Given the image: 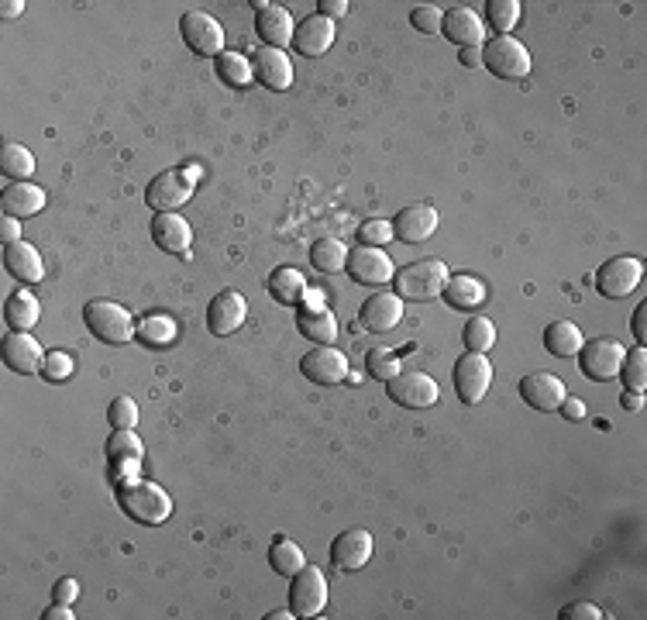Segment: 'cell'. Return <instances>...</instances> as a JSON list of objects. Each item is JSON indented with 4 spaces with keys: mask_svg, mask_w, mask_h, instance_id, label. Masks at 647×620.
<instances>
[{
    "mask_svg": "<svg viewBox=\"0 0 647 620\" xmlns=\"http://www.w3.org/2000/svg\"><path fill=\"white\" fill-rule=\"evenodd\" d=\"M118 503L131 521H138L145 527L166 524L169 514H173V500H169V493L155 483H145V479H128V483H121Z\"/></svg>",
    "mask_w": 647,
    "mask_h": 620,
    "instance_id": "6da1fadb",
    "label": "cell"
},
{
    "mask_svg": "<svg viewBox=\"0 0 647 620\" xmlns=\"http://www.w3.org/2000/svg\"><path fill=\"white\" fill-rule=\"evenodd\" d=\"M448 266L441 259H420L403 266L400 273L393 276L396 283V297L407 300V304H427V300L441 297L444 283H448Z\"/></svg>",
    "mask_w": 647,
    "mask_h": 620,
    "instance_id": "7a4b0ae2",
    "label": "cell"
},
{
    "mask_svg": "<svg viewBox=\"0 0 647 620\" xmlns=\"http://www.w3.org/2000/svg\"><path fill=\"white\" fill-rule=\"evenodd\" d=\"M83 321H87L90 335L107 341V345H128L135 338V317L114 300H90L83 307Z\"/></svg>",
    "mask_w": 647,
    "mask_h": 620,
    "instance_id": "3957f363",
    "label": "cell"
},
{
    "mask_svg": "<svg viewBox=\"0 0 647 620\" xmlns=\"http://www.w3.org/2000/svg\"><path fill=\"white\" fill-rule=\"evenodd\" d=\"M482 66L500 80H524L530 73V52L513 35H496L482 42Z\"/></svg>",
    "mask_w": 647,
    "mask_h": 620,
    "instance_id": "277c9868",
    "label": "cell"
},
{
    "mask_svg": "<svg viewBox=\"0 0 647 620\" xmlns=\"http://www.w3.org/2000/svg\"><path fill=\"white\" fill-rule=\"evenodd\" d=\"M644 276V262L634 259V255H613L599 266V273L592 276V283L599 286V293L610 300H623L627 293H634L641 286Z\"/></svg>",
    "mask_w": 647,
    "mask_h": 620,
    "instance_id": "5b68a950",
    "label": "cell"
},
{
    "mask_svg": "<svg viewBox=\"0 0 647 620\" xmlns=\"http://www.w3.org/2000/svg\"><path fill=\"white\" fill-rule=\"evenodd\" d=\"M451 383H455L458 400L472 407V403H479L489 393V386H493V362H489L482 352L462 355V359L455 362V369H451Z\"/></svg>",
    "mask_w": 647,
    "mask_h": 620,
    "instance_id": "8992f818",
    "label": "cell"
},
{
    "mask_svg": "<svg viewBox=\"0 0 647 620\" xmlns=\"http://www.w3.org/2000/svg\"><path fill=\"white\" fill-rule=\"evenodd\" d=\"M386 393H389V400L400 403V407H407V410H427L441 397L438 383H434L427 372H417V369H410V372L400 369L393 379H386Z\"/></svg>",
    "mask_w": 647,
    "mask_h": 620,
    "instance_id": "52a82bcc",
    "label": "cell"
},
{
    "mask_svg": "<svg viewBox=\"0 0 647 620\" xmlns=\"http://www.w3.org/2000/svg\"><path fill=\"white\" fill-rule=\"evenodd\" d=\"M623 355H627V348L617 338H592L579 348V366L592 383H610L620 376Z\"/></svg>",
    "mask_w": 647,
    "mask_h": 620,
    "instance_id": "ba28073f",
    "label": "cell"
},
{
    "mask_svg": "<svg viewBox=\"0 0 647 620\" xmlns=\"http://www.w3.org/2000/svg\"><path fill=\"white\" fill-rule=\"evenodd\" d=\"M179 31H183V42L190 45L197 56H204V59L224 56V28L214 14L186 11L183 18H179Z\"/></svg>",
    "mask_w": 647,
    "mask_h": 620,
    "instance_id": "9c48e42d",
    "label": "cell"
},
{
    "mask_svg": "<svg viewBox=\"0 0 647 620\" xmlns=\"http://www.w3.org/2000/svg\"><path fill=\"white\" fill-rule=\"evenodd\" d=\"M190 197H193V176L186 173V169H166V173L155 176L145 190V204L152 207L155 214L179 211Z\"/></svg>",
    "mask_w": 647,
    "mask_h": 620,
    "instance_id": "30bf717a",
    "label": "cell"
},
{
    "mask_svg": "<svg viewBox=\"0 0 647 620\" xmlns=\"http://www.w3.org/2000/svg\"><path fill=\"white\" fill-rule=\"evenodd\" d=\"M327 607V579L317 565H303L290 586V610L296 617H317Z\"/></svg>",
    "mask_w": 647,
    "mask_h": 620,
    "instance_id": "8fae6325",
    "label": "cell"
},
{
    "mask_svg": "<svg viewBox=\"0 0 647 620\" xmlns=\"http://www.w3.org/2000/svg\"><path fill=\"white\" fill-rule=\"evenodd\" d=\"M348 273H352L355 283L383 290L386 283H393L396 269H393V259H389L383 248L358 245V248H352V252H348Z\"/></svg>",
    "mask_w": 647,
    "mask_h": 620,
    "instance_id": "7c38bea8",
    "label": "cell"
},
{
    "mask_svg": "<svg viewBox=\"0 0 647 620\" xmlns=\"http://www.w3.org/2000/svg\"><path fill=\"white\" fill-rule=\"evenodd\" d=\"M142 438L135 434V428H121L111 434L107 441V462H111V476H114V486L128 483V479L138 476V465H142Z\"/></svg>",
    "mask_w": 647,
    "mask_h": 620,
    "instance_id": "4fadbf2b",
    "label": "cell"
},
{
    "mask_svg": "<svg viewBox=\"0 0 647 620\" xmlns=\"http://www.w3.org/2000/svg\"><path fill=\"white\" fill-rule=\"evenodd\" d=\"M300 372L317 386H338L348 379V359L334 345H314L300 359Z\"/></svg>",
    "mask_w": 647,
    "mask_h": 620,
    "instance_id": "5bb4252c",
    "label": "cell"
},
{
    "mask_svg": "<svg viewBox=\"0 0 647 620\" xmlns=\"http://www.w3.org/2000/svg\"><path fill=\"white\" fill-rule=\"evenodd\" d=\"M434 231H438V211H434L431 204H424V200L403 207V211L396 214V221H393V238H400L403 245L427 242Z\"/></svg>",
    "mask_w": 647,
    "mask_h": 620,
    "instance_id": "9a60e30c",
    "label": "cell"
},
{
    "mask_svg": "<svg viewBox=\"0 0 647 620\" xmlns=\"http://www.w3.org/2000/svg\"><path fill=\"white\" fill-rule=\"evenodd\" d=\"M520 397L524 403H530L534 410H541V414H551V410L561 407V400L568 397L565 383L555 376V372H527L524 379H520Z\"/></svg>",
    "mask_w": 647,
    "mask_h": 620,
    "instance_id": "2e32d148",
    "label": "cell"
},
{
    "mask_svg": "<svg viewBox=\"0 0 647 620\" xmlns=\"http://www.w3.org/2000/svg\"><path fill=\"white\" fill-rule=\"evenodd\" d=\"M248 304L238 290H221L207 307V328L214 331V338H228L245 324Z\"/></svg>",
    "mask_w": 647,
    "mask_h": 620,
    "instance_id": "e0dca14e",
    "label": "cell"
},
{
    "mask_svg": "<svg viewBox=\"0 0 647 620\" xmlns=\"http://www.w3.org/2000/svg\"><path fill=\"white\" fill-rule=\"evenodd\" d=\"M441 35L448 42H455L458 49H472V45L486 42V25H482V18L472 7H451V11H444Z\"/></svg>",
    "mask_w": 647,
    "mask_h": 620,
    "instance_id": "ac0fdd59",
    "label": "cell"
},
{
    "mask_svg": "<svg viewBox=\"0 0 647 620\" xmlns=\"http://www.w3.org/2000/svg\"><path fill=\"white\" fill-rule=\"evenodd\" d=\"M331 45H334V21L321 18V14L303 18L293 31V49L300 52L303 59H321Z\"/></svg>",
    "mask_w": 647,
    "mask_h": 620,
    "instance_id": "d6986e66",
    "label": "cell"
},
{
    "mask_svg": "<svg viewBox=\"0 0 647 620\" xmlns=\"http://www.w3.org/2000/svg\"><path fill=\"white\" fill-rule=\"evenodd\" d=\"M252 69H255V80L262 83L265 90H290L293 87V62L286 56L283 49H259L252 59Z\"/></svg>",
    "mask_w": 647,
    "mask_h": 620,
    "instance_id": "ffe728a7",
    "label": "cell"
},
{
    "mask_svg": "<svg viewBox=\"0 0 647 620\" xmlns=\"http://www.w3.org/2000/svg\"><path fill=\"white\" fill-rule=\"evenodd\" d=\"M372 558V534L365 527H352V531H341L331 545V562L345 572L362 569Z\"/></svg>",
    "mask_w": 647,
    "mask_h": 620,
    "instance_id": "44dd1931",
    "label": "cell"
},
{
    "mask_svg": "<svg viewBox=\"0 0 647 620\" xmlns=\"http://www.w3.org/2000/svg\"><path fill=\"white\" fill-rule=\"evenodd\" d=\"M362 328H369V331H376V335H386V331H393L396 324L403 321V300L396 297V293H386V290H379V293H372L369 300L362 304Z\"/></svg>",
    "mask_w": 647,
    "mask_h": 620,
    "instance_id": "7402d4cb",
    "label": "cell"
},
{
    "mask_svg": "<svg viewBox=\"0 0 647 620\" xmlns=\"http://www.w3.org/2000/svg\"><path fill=\"white\" fill-rule=\"evenodd\" d=\"M152 242L169 255H190L193 245V228L186 224V217H179L176 211L169 214H155L152 221Z\"/></svg>",
    "mask_w": 647,
    "mask_h": 620,
    "instance_id": "603a6c76",
    "label": "cell"
},
{
    "mask_svg": "<svg viewBox=\"0 0 647 620\" xmlns=\"http://www.w3.org/2000/svg\"><path fill=\"white\" fill-rule=\"evenodd\" d=\"M4 362L21 376H35L45 366L42 345L28 335V331H14L11 338H4Z\"/></svg>",
    "mask_w": 647,
    "mask_h": 620,
    "instance_id": "cb8c5ba5",
    "label": "cell"
},
{
    "mask_svg": "<svg viewBox=\"0 0 647 620\" xmlns=\"http://www.w3.org/2000/svg\"><path fill=\"white\" fill-rule=\"evenodd\" d=\"M255 31H259V38L269 49H283L286 45H293V14L286 11V7L279 4H269L265 11H259V18H255Z\"/></svg>",
    "mask_w": 647,
    "mask_h": 620,
    "instance_id": "d4e9b609",
    "label": "cell"
},
{
    "mask_svg": "<svg viewBox=\"0 0 647 620\" xmlns=\"http://www.w3.org/2000/svg\"><path fill=\"white\" fill-rule=\"evenodd\" d=\"M4 266L18 283H42L45 279V262L35 245L28 242H11L4 245Z\"/></svg>",
    "mask_w": 647,
    "mask_h": 620,
    "instance_id": "484cf974",
    "label": "cell"
},
{
    "mask_svg": "<svg viewBox=\"0 0 647 620\" xmlns=\"http://www.w3.org/2000/svg\"><path fill=\"white\" fill-rule=\"evenodd\" d=\"M0 207H4V214L7 217H31V214H38L45 207V190L42 186H35V183H11L4 190V197H0Z\"/></svg>",
    "mask_w": 647,
    "mask_h": 620,
    "instance_id": "4316f807",
    "label": "cell"
},
{
    "mask_svg": "<svg viewBox=\"0 0 647 620\" xmlns=\"http://www.w3.org/2000/svg\"><path fill=\"white\" fill-rule=\"evenodd\" d=\"M296 328L303 338H310L314 345H331L338 338V317L327 307H300L296 314Z\"/></svg>",
    "mask_w": 647,
    "mask_h": 620,
    "instance_id": "83f0119b",
    "label": "cell"
},
{
    "mask_svg": "<svg viewBox=\"0 0 647 620\" xmlns=\"http://www.w3.org/2000/svg\"><path fill=\"white\" fill-rule=\"evenodd\" d=\"M582 345H586V338H582L579 324L551 321L548 328H544V348H548L551 355H558V359H575Z\"/></svg>",
    "mask_w": 647,
    "mask_h": 620,
    "instance_id": "f1b7e54d",
    "label": "cell"
},
{
    "mask_svg": "<svg viewBox=\"0 0 647 620\" xmlns=\"http://www.w3.org/2000/svg\"><path fill=\"white\" fill-rule=\"evenodd\" d=\"M269 293H272V300H276V304L300 310L303 297H307V279L296 273V269L283 266V269H276V273L269 276Z\"/></svg>",
    "mask_w": 647,
    "mask_h": 620,
    "instance_id": "f546056e",
    "label": "cell"
},
{
    "mask_svg": "<svg viewBox=\"0 0 647 620\" xmlns=\"http://www.w3.org/2000/svg\"><path fill=\"white\" fill-rule=\"evenodd\" d=\"M441 297L448 300V307H455V310H472L486 300V283H479L475 276H448Z\"/></svg>",
    "mask_w": 647,
    "mask_h": 620,
    "instance_id": "4dcf8cb0",
    "label": "cell"
},
{
    "mask_svg": "<svg viewBox=\"0 0 647 620\" xmlns=\"http://www.w3.org/2000/svg\"><path fill=\"white\" fill-rule=\"evenodd\" d=\"M310 262H314L317 273L324 276H334V273H345L348 269V245L341 242V238L327 235L321 242H314L310 248Z\"/></svg>",
    "mask_w": 647,
    "mask_h": 620,
    "instance_id": "1f68e13d",
    "label": "cell"
},
{
    "mask_svg": "<svg viewBox=\"0 0 647 620\" xmlns=\"http://www.w3.org/2000/svg\"><path fill=\"white\" fill-rule=\"evenodd\" d=\"M4 317H7V324H11L14 331H31L38 324V300H35V293L31 290H18V293H11V300H7V307H4Z\"/></svg>",
    "mask_w": 647,
    "mask_h": 620,
    "instance_id": "d6a6232c",
    "label": "cell"
},
{
    "mask_svg": "<svg viewBox=\"0 0 647 620\" xmlns=\"http://www.w3.org/2000/svg\"><path fill=\"white\" fill-rule=\"evenodd\" d=\"M0 173L14 183H25L31 173H35V155H31L21 142H7L0 149Z\"/></svg>",
    "mask_w": 647,
    "mask_h": 620,
    "instance_id": "836d02e7",
    "label": "cell"
},
{
    "mask_svg": "<svg viewBox=\"0 0 647 620\" xmlns=\"http://www.w3.org/2000/svg\"><path fill=\"white\" fill-rule=\"evenodd\" d=\"M269 562H272V569L279 572V576H286V579H293L296 572L307 565V558H303V548L296 545V541L290 538H276L272 541V548H269Z\"/></svg>",
    "mask_w": 647,
    "mask_h": 620,
    "instance_id": "e575fe53",
    "label": "cell"
},
{
    "mask_svg": "<svg viewBox=\"0 0 647 620\" xmlns=\"http://www.w3.org/2000/svg\"><path fill=\"white\" fill-rule=\"evenodd\" d=\"M255 69L248 59H241L238 52H224V56H217V80L224 83V87L231 90H245L248 83H252Z\"/></svg>",
    "mask_w": 647,
    "mask_h": 620,
    "instance_id": "d590c367",
    "label": "cell"
},
{
    "mask_svg": "<svg viewBox=\"0 0 647 620\" xmlns=\"http://www.w3.org/2000/svg\"><path fill=\"white\" fill-rule=\"evenodd\" d=\"M620 376H623V390L644 393V386H647V352H644V345L630 348V352L623 355Z\"/></svg>",
    "mask_w": 647,
    "mask_h": 620,
    "instance_id": "8d00e7d4",
    "label": "cell"
},
{
    "mask_svg": "<svg viewBox=\"0 0 647 620\" xmlns=\"http://www.w3.org/2000/svg\"><path fill=\"white\" fill-rule=\"evenodd\" d=\"M462 341H465V348H469V352H489V348H493V341H496V324L489 321V317L475 314V317L465 321Z\"/></svg>",
    "mask_w": 647,
    "mask_h": 620,
    "instance_id": "74e56055",
    "label": "cell"
},
{
    "mask_svg": "<svg viewBox=\"0 0 647 620\" xmlns=\"http://www.w3.org/2000/svg\"><path fill=\"white\" fill-rule=\"evenodd\" d=\"M486 14H489V28L496 35H510L520 21V0H489Z\"/></svg>",
    "mask_w": 647,
    "mask_h": 620,
    "instance_id": "f35d334b",
    "label": "cell"
},
{
    "mask_svg": "<svg viewBox=\"0 0 647 620\" xmlns=\"http://www.w3.org/2000/svg\"><path fill=\"white\" fill-rule=\"evenodd\" d=\"M138 338L145 341V345L159 348V345H173L176 338V324L169 321V317H145L142 328H138Z\"/></svg>",
    "mask_w": 647,
    "mask_h": 620,
    "instance_id": "ab89813d",
    "label": "cell"
},
{
    "mask_svg": "<svg viewBox=\"0 0 647 620\" xmlns=\"http://www.w3.org/2000/svg\"><path fill=\"white\" fill-rule=\"evenodd\" d=\"M365 366H369V376L393 379L396 372H400V359H396V352H389V348H372V352L365 355Z\"/></svg>",
    "mask_w": 647,
    "mask_h": 620,
    "instance_id": "60d3db41",
    "label": "cell"
},
{
    "mask_svg": "<svg viewBox=\"0 0 647 620\" xmlns=\"http://www.w3.org/2000/svg\"><path fill=\"white\" fill-rule=\"evenodd\" d=\"M107 421H111L114 431L135 428V424H138V403L131 397H114L111 407H107Z\"/></svg>",
    "mask_w": 647,
    "mask_h": 620,
    "instance_id": "b9f144b4",
    "label": "cell"
},
{
    "mask_svg": "<svg viewBox=\"0 0 647 620\" xmlns=\"http://www.w3.org/2000/svg\"><path fill=\"white\" fill-rule=\"evenodd\" d=\"M441 21H444L441 7H413V14H410V25L417 31H424V35H438Z\"/></svg>",
    "mask_w": 647,
    "mask_h": 620,
    "instance_id": "7bdbcfd3",
    "label": "cell"
},
{
    "mask_svg": "<svg viewBox=\"0 0 647 620\" xmlns=\"http://www.w3.org/2000/svg\"><path fill=\"white\" fill-rule=\"evenodd\" d=\"M358 238H362V245L383 248L386 238H393V224H386V221H379V217H372V221H365L362 228H358Z\"/></svg>",
    "mask_w": 647,
    "mask_h": 620,
    "instance_id": "ee69618b",
    "label": "cell"
},
{
    "mask_svg": "<svg viewBox=\"0 0 647 620\" xmlns=\"http://www.w3.org/2000/svg\"><path fill=\"white\" fill-rule=\"evenodd\" d=\"M42 372L49 379H56V383H62V379H69V372H73V359H69L66 352H49V359H45Z\"/></svg>",
    "mask_w": 647,
    "mask_h": 620,
    "instance_id": "f6af8a7d",
    "label": "cell"
},
{
    "mask_svg": "<svg viewBox=\"0 0 647 620\" xmlns=\"http://www.w3.org/2000/svg\"><path fill=\"white\" fill-rule=\"evenodd\" d=\"M558 617L561 620H599V617H603V610H599L596 603H568Z\"/></svg>",
    "mask_w": 647,
    "mask_h": 620,
    "instance_id": "bcb514c9",
    "label": "cell"
},
{
    "mask_svg": "<svg viewBox=\"0 0 647 620\" xmlns=\"http://www.w3.org/2000/svg\"><path fill=\"white\" fill-rule=\"evenodd\" d=\"M80 596V583L76 579H59L56 583V603H73Z\"/></svg>",
    "mask_w": 647,
    "mask_h": 620,
    "instance_id": "7dc6e473",
    "label": "cell"
},
{
    "mask_svg": "<svg viewBox=\"0 0 647 620\" xmlns=\"http://www.w3.org/2000/svg\"><path fill=\"white\" fill-rule=\"evenodd\" d=\"M0 235H4V245L21 242V221H18V217L4 214V221H0Z\"/></svg>",
    "mask_w": 647,
    "mask_h": 620,
    "instance_id": "c3c4849f",
    "label": "cell"
},
{
    "mask_svg": "<svg viewBox=\"0 0 647 620\" xmlns=\"http://www.w3.org/2000/svg\"><path fill=\"white\" fill-rule=\"evenodd\" d=\"M558 410L565 414V421H582V417H586V403H582V400H572V397L561 400Z\"/></svg>",
    "mask_w": 647,
    "mask_h": 620,
    "instance_id": "681fc988",
    "label": "cell"
},
{
    "mask_svg": "<svg viewBox=\"0 0 647 620\" xmlns=\"http://www.w3.org/2000/svg\"><path fill=\"white\" fill-rule=\"evenodd\" d=\"M317 7H321V11H317V14H321V18L334 21V18H341V14L348 11V0H321V4H317Z\"/></svg>",
    "mask_w": 647,
    "mask_h": 620,
    "instance_id": "f907efd6",
    "label": "cell"
},
{
    "mask_svg": "<svg viewBox=\"0 0 647 620\" xmlns=\"http://www.w3.org/2000/svg\"><path fill=\"white\" fill-rule=\"evenodd\" d=\"M634 338L641 341V345L647 341V304H641L634 310Z\"/></svg>",
    "mask_w": 647,
    "mask_h": 620,
    "instance_id": "816d5d0a",
    "label": "cell"
},
{
    "mask_svg": "<svg viewBox=\"0 0 647 620\" xmlns=\"http://www.w3.org/2000/svg\"><path fill=\"white\" fill-rule=\"evenodd\" d=\"M0 14H4L7 21L21 18V14H25V0H4V4H0Z\"/></svg>",
    "mask_w": 647,
    "mask_h": 620,
    "instance_id": "f5cc1de1",
    "label": "cell"
},
{
    "mask_svg": "<svg viewBox=\"0 0 647 620\" xmlns=\"http://www.w3.org/2000/svg\"><path fill=\"white\" fill-rule=\"evenodd\" d=\"M42 617L45 620H73V610H69V603H56V607H49Z\"/></svg>",
    "mask_w": 647,
    "mask_h": 620,
    "instance_id": "db71d44e",
    "label": "cell"
},
{
    "mask_svg": "<svg viewBox=\"0 0 647 620\" xmlns=\"http://www.w3.org/2000/svg\"><path fill=\"white\" fill-rule=\"evenodd\" d=\"M462 62L469 69H479L482 66V45H472V49H462Z\"/></svg>",
    "mask_w": 647,
    "mask_h": 620,
    "instance_id": "11a10c76",
    "label": "cell"
},
{
    "mask_svg": "<svg viewBox=\"0 0 647 620\" xmlns=\"http://www.w3.org/2000/svg\"><path fill=\"white\" fill-rule=\"evenodd\" d=\"M620 403H623V410H641V393H630V390H623V397H620Z\"/></svg>",
    "mask_w": 647,
    "mask_h": 620,
    "instance_id": "9f6ffc18",
    "label": "cell"
},
{
    "mask_svg": "<svg viewBox=\"0 0 647 620\" xmlns=\"http://www.w3.org/2000/svg\"><path fill=\"white\" fill-rule=\"evenodd\" d=\"M296 614L293 610H276V614H269V620H293Z\"/></svg>",
    "mask_w": 647,
    "mask_h": 620,
    "instance_id": "6f0895ef",
    "label": "cell"
}]
</instances>
